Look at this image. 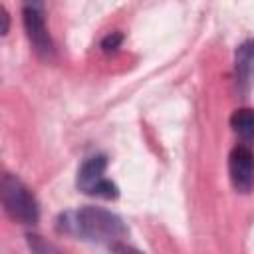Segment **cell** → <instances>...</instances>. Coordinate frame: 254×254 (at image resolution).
<instances>
[{
  "label": "cell",
  "mask_w": 254,
  "mask_h": 254,
  "mask_svg": "<svg viewBox=\"0 0 254 254\" xmlns=\"http://www.w3.org/2000/svg\"><path fill=\"white\" fill-rule=\"evenodd\" d=\"M2 204L6 212L18 220L20 224H36L40 218V208L34 198V194L28 190V187L14 175L4 173L2 175Z\"/></svg>",
  "instance_id": "2"
},
{
  "label": "cell",
  "mask_w": 254,
  "mask_h": 254,
  "mask_svg": "<svg viewBox=\"0 0 254 254\" xmlns=\"http://www.w3.org/2000/svg\"><path fill=\"white\" fill-rule=\"evenodd\" d=\"M22 22L26 36L30 44L34 46L36 54L42 58H52L54 56V42L50 38L48 26H46V12L44 10H34V8H22Z\"/></svg>",
  "instance_id": "4"
},
{
  "label": "cell",
  "mask_w": 254,
  "mask_h": 254,
  "mask_svg": "<svg viewBox=\"0 0 254 254\" xmlns=\"http://www.w3.org/2000/svg\"><path fill=\"white\" fill-rule=\"evenodd\" d=\"M28 244H30V248H32V250H36V252H48V250H56L54 246H50V244L42 242V240H40V236H36V234H28Z\"/></svg>",
  "instance_id": "9"
},
{
  "label": "cell",
  "mask_w": 254,
  "mask_h": 254,
  "mask_svg": "<svg viewBox=\"0 0 254 254\" xmlns=\"http://www.w3.org/2000/svg\"><path fill=\"white\" fill-rule=\"evenodd\" d=\"M230 127L244 145L254 143V109L250 107L236 109L230 115Z\"/></svg>",
  "instance_id": "7"
},
{
  "label": "cell",
  "mask_w": 254,
  "mask_h": 254,
  "mask_svg": "<svg viewBox=\"0 0 254 254\" xmlns=\"http://www.w3.org/2000/svg\"><path fill=\"white\" fill-rule=\"evenodd\" d=\"M22 8H34V10H44V0H22Z\"/></svg>",
  "instance_id": "10"
},
{
  "label": "cell",
  "mask_w": 254,
  "mask_h": 254,
  "mask_svg": "<svg viewBox=\"0 0 254 254\" xmlns=\"http://www.w3.org/2000/svg\"><path fill=\"white\" fill-rule=\"evenodd\" d=\"M254 77V38L242 42L234 52V83L240 97H246Z\"/></svg>",
  "instance_id": "6"
},
{
  "label": "cell",
  "mask_w": 254,
  "mask_h": 254,
  "mask_svg": "<svg viewBox=\"0 0 254 254\" xmlns=\"http://www.w3.org/2000/svg\"><path fill=\"white\" fill-rule=\"evenodd\" d=\"M58 230L75 234L89 242H107L109 246L127 236V226L121 216L101 206H83L75 212L62 214Z\"/></svg>",
  "instance_id": "1"
},
{
  "label": "cell",
  "mask_w": 254,
  "mask_h": 254,
  "mask_svg": "<svg viewBox=\"0 0 254 254\" xmlns=\"http://www.w3.org/2000/svg\"><path fill=\"white\" fill-rule=\"evenodd\" d=\"M121 42H123V34L121 32H111L101 40V48L105 52H113V50H117L121 46Z\"/></svg>",
  "instance_id": "8"
},
{
  "label": "cell",
  "mask_w": 254,
  "mask_h": 254,
  "mask_svg": "<svg viewBox=\"0 0 254 254\" xmlns=\"http://www.w3.org/2000/svg\"><path fill=\"white\" fill-rule=\"evenodd\" d=\"M2 20H4V26H2V34L6 36L8 34V26H10V14L6 8H2Z\"/></svg>",
  "instance_id": "11"
},
{
  "label": "cell",
  "mask_w": 254,
  "mask_h": 254,
  "mask_svg": "<svg viewBox=\"0 0 254 254\" xmlns=\"http://www.w3.org/2000/svg\"><path fill=\"white\" fill-rule=\"evenodd\" d=\"M230 183L238 192H250L254 187V153L246 145H236L228 155Z\"/></svg>",
  "instance_id": "5"
},
{
  "label": "cell",
  "mask_w": 254,
  "mask_h": 254,
  "mask_svg": "<svg viewBox=\"0 0 254 254\" xmlns=\"http://www.w3.org/2000/svg\"><path fill=\"white\" fill-rule=\"evenodd\" d=\"M105 167L107 159L105 155H93L83 161V165L77 171V189L85 194L91 196H101V198H117L119 189L113 181L105 179Z\"/></svg>",
  "instance_id": "3"
}]
</instances>
